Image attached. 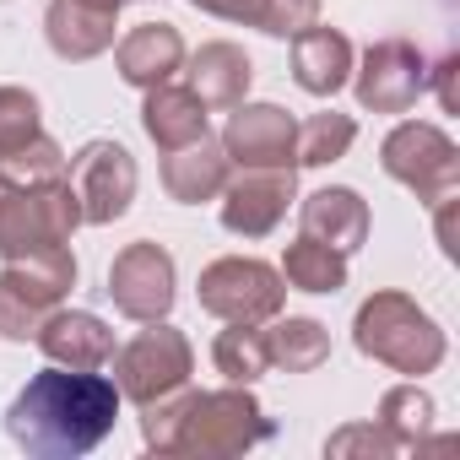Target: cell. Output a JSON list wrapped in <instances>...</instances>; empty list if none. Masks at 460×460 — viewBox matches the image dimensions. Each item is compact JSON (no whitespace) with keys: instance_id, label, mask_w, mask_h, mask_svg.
I'll use <instances>...</instances> for the list:
<instances>
[{"instance_id":"cell-17","label":"cell","mask_w":460,"mask_h":460,"mask_svg":"<svg viewBox=\"0 0 460 460\" xmlns=\"http://www.w3.org/2000/svg\"><path fill=\"white\" fill-rule=\"evenodd\" d=\"M141 125H146V136H152L163 152H173V146H190V141L206 136V103H200L190 87L157 82L152 98H146V109H141Z\"/></svg>"},{"instance_id":"cell-19","label":"cell","mask_w":460,"mask_h":460,"mask_svg":"<svg viewBox=\"0 0 460 460\" xmlns=\"http://www.w3.org/2000/svg\"><path fill=\"white\" fill-rule=\"evenodd\" d=\"M49 44L66 60H93L114 44V12L87 6V0H55L49 6Z\"/></svg>"},{"instance_id":"cell-11","label":"cell","mask_w":460,"mask_h":460,"mask_svg":"<svg viewBox=\"0 0 460 460\" xmlns=\"http://www.w3.org/2000/svg\"><path fill=\"white\" fill-rule=\"evenodd\" d=\"M293 200V168H250L244 179L227 184V200H222V222L227 234H244V239H261L282 222Z\"/></svg>"},{"instance_id":"cell-7","label":"cell","mask_w":460,"mask_h":460,"mask_svg":"<svg viewBox=\"0 0 460 460\" xmlns=\"http://www.w3.org/2000/svg\"><path fill=\"white\" fill-rule=\"evenodd\" d=\"M200 304L234 325H255L282 309V277L261 261H217L200 277Z\"/></svg>"},{"instance_id":"cell-18","label":"cell","mask_w":460,"mask_h":460,"mask_svg":"<svg viewBox=\"0 0 460 460\" xmlns=\"http://www.w3.org/2000/svg\"><path fill=\"white\" fill-rule=\"evenodd\" d=\"M304 234L347 255L368 234V211H363V200L352 190H320V195L304 200Z\"/></svg>"},{"instance_id":"cell-3","label":"cell","mask_w":460,"mask_h":460,"mask_svg":"<svg viewBox=\"0 0 460 460\" xmlns=\"http://www.w3.org/2000/svg\"><path fill=\"white\" fill-rule=\"evenodd\" d=\"M71 282H76V261L66 244L12 255V266L0 271V336L6 341L39 336V325L55 314V304L66 298Z\"/></svg>"},{"instance_id":"cell-27","label":"cell","mask_w":460,"mask_h":460,"mask_svg":"<svg viewBox=\"0 0 460 460\" xmlns=\"http://www.w3.org/2000/svg\"><path fill=\"white\" fill-rule=\"evenodd\" d=\"M266 363H271V358H266V336H261V331H250V325L222 331V341H217V368H222L227 379H244V385H250Z\"/></svg>"},{"instance_id":"cell-10","label":"cell","mask_w":460,"mask_h":460,"mask_svg":"<svg viewBox=\"0 0 460 460\" xmlns=\"http://www.w3.org/2000/svg\"><path fill=\"white\" fill-rule=\"evenodd\" d=\"M109 293H114V304H119L130 320H157V314H168V304H173V261H168V250H157V244H130V250L114 261V271H109Z\"/></svg>"},{"instance_id":"cell-9","label":"cell","mask_w":460,"mask_h":460,"mask_svg":"<svg viewBox=\"0 0 460 460\" xmlns=\"http://www.w3.org/2000/svg\"><path fill=\"white\" fill-rule=\"evenodd\" d=\"M190 374V341L179 331H141L125 352H119V390L141 406L163 401L168 390H179Z\"/></svg>"},{"instance_id":"cell-13","label":"cell","mask_w":460,"mask_h":460,"mask_svg":"<svg viewBox=\"0 0 460 460\" xmlns=\"http://www.w3.org/2000/svg\"><path fill=\"white\" fill-rule=\"evenodd\" d=\"M293 136H298V125L277 103H255V109H239L227 119V157L244 168H293L288 163Z\"/></svg>"},{"instance_id":"cell-21","label":"cell","mask_w":460,"mask_h":460,"mask_svg":"<svg viewBox=\"0 0 460 460\" xmlns=\"http://www.w3.org/2000/svg\"><path fill=\"white\" fill-rule=\"evenodd\" d=\"M163 184H168L173 200L195 206V200H206V195H217V190L227 184V157H222L206 136L190 141V146H173V157L163 163Z\"/></svg>"},{"instance_id":"cell-6","label":"cell","mask_w":460,"mask_h":460,"mask_svg":"<svg viewBox=\"0 0 460 460\" xmlns=\"http://www.w3.org/2000/svg\"><path fill=\"white\" fill-rule=\"evenodd\" d=\"M66 179L82 200V222H114L136 195V163L119 141H87L66 163Z\"/></svg>"},{"instance_id":"cell-20","label":"cell","mask_w":460,"mask_h":460,"mask_svg":"<svg viewBox=\"0 0 460 460\" xmlns=\"http://www.w3.org/2000/svg\"><path fill=\"white\" fill-rule=\"evenodd\" d=\"M190 82H195V98H200V103L234 109V103L250 93V55L234 49V44H206V49L190 60Z\"/></svg>"},{"instance_id":"cell-14","label":"cell","mask_w":460,"mask_h":460,"mask_svg":"<svg viewBox=\"0 0 460 460\" xmlns=\"http://www.w3.org/2000/svg\"><path fill=\"white\" fill-rule=\"evenodd\" d=\"M39 347L55 358V363H71V368H98L114 358V336L98 314H49L39 325Z\"/></svg>"},{"instance_id":"cell-4","label":"cell","mask_w":460,"mask_h":460,"mask_svg":"<svg viewBox=\"0 0 460 460\" xmlns=\"http://www.w3.org/2000/svg\"><path fill=\"white\" fill-rule=\"evenodd\" d=\"M173 428H190L184 438H173V449H244L271 433L250 395H190L173 411H152L146 444H163V433H173Z\"/></svg>"},{"instance_id":"cell-26","label":"cell","mask_w":460,"mask_h":460,"mask_svg":"<svg viewBox=\"0 0 460 460\" xmlns=\"http://www.w3.org/2000/svg\"><path fill=\"white\" fill-rule=\"evenodd\" d=\"M39 136V103L22 87H0V163L17 157Z\"/></svg>"},{"instance_id":"cell-28","label":"cell","mask_w":460,"mask_h":460,"mask_svg":"<svg viewBox=\"0 0 460 460\" xmlns=\"http://www.w3.org/2000/svg\"><path fill=\"white\" fill-rule=\"evenodd\" d=\"M87 6H103V12H119V6H125V0H87Z\"/></svg>"},{"instance_id":"cell-12","label":"cell","mask_w":460,"mask_h":460,"mask_svg":"<svg viewBox=\"0 0 460 460\" xmlns=\"http://www.w3.org/2000/svg\"><path fill=\"white\" fill-rule=\"evenodd\" d=\"M422 82H428L422 55H417L411 44H395V39H390V44L368 49V66H363V76H358V103H363V109H379V114H401V109L417 103Z\"/></svg>"},{"instance_id":"cell-5","label":"cell","mask_w":460,"mask_h":460,"mask_svg":"<svg viewBox=\"0 0 460 460\" xmlns=\"http://www.w3.org/2000/svg\"><path fill=\"white\" fill-rule=\"evenodd\" d=\"M358 347L401 374H422L444 358V336L433 331V320L406 304L401 293H379L358 309Z\"/></svg>"},{"instance_id":"cell-24","label":"cell","mask_w":460,"mask_h":460,"mask_svg":"<svg viewBox=\"0 0 460 460\" xmlns=\"http://www.w3.org/2000/svg\"><path fill=\"white\" fill-rule=\"evenodd\" d=\"M352 136H358V125H352L347 114H314V119L293 136V157H298V163H309V168L336 163V157L352 146Z\"/></svg>"},{"instance_id":"cell-2","label":"cell","mask_w":460,"mask_h":460,"mask_svg":"<svg viewBox=\"0 0 460 460\" xmlns=\"http://www.w3.org/2000/svg\"><path fill=\"white\" fill-rule=\"evenodd\" d=\"M76 222H82V200L71 179L17 184L0 168V255H33V250L66 244Z\"/></svg>"},{"instance_id":"cell-16","label":"cell","mask_w":460,"mask_h":460,"mask_svg":"<svg viewBox=\"0 0 460 460\" xmlns=\"http://www.w3.org/2000/svg\"><path fill=\"white\" fill-rule=\"evenodd\" d=\"M293 71H298V87L304 93L325 98V93H336L347 82L352 44L341 33H331V28H304V33H293Z\"/></svg>"},{"instance_id":"cell-22","label":"cell","mask_w":460,"mask_h":460,"mask_svg":"<svg viewBox=\"0 0 460 460\" xmlns=\"http://www.w3.org/2000/svg\"><path fill=\"white\" fill-rule=\"evenodd\" d=\"M195 6H200V12H211V17H227V22H255V28H266V33L288 39V33H304V28L314 22L320 0H195Z\"/></svg>"},{"instance_id":"cell-1","label":"cell","mask_w":460,"mask_h":460,"mask_svg":"<svg viewBox=\"0 0 460 460\" xmlns=\"http://www.w3.org/2000/svg\"><path fill=\"white\" fill-rule=\"evenodd\" d=\"M119 417V385L93 368H44L12 401L6 428L28 455L66 460L87 455Z\"/></svg>"},{"instance_id":"cell-8","label":"cell","mask_w":460,"mask_h":460,"mask_svg":"<svg viewBox=\"0 0 460 460\" xmlns=\"http://www.w3.org/2000/svg\"><path fill=\"white\" fill-rule=\"evenodd\" d=\"M385 168H390L401 184H411L428 206H444V200L455 195V173H460L449 136L433 130V125H401V130L385 141Z\"/></svg>"},{"instance_id":"cell-25","label":"cell","mask_w":460,"mask_h":460,"mask_svg":"<svg viewBox=\"0 0 460 460\" xmlns=\"http://www.w3.org/2000/svg\"><path fill=\"white\" fill-rule=\"evenodd\" d=\"M325 325L314 320H282L271 336H266V358L271 363H288V368H314L325 358Z\"/></svg>"},{"instance_id":"cell-23","label":"cell","mask_w":460,"mask_h":460,"mask_svg":"<svg viewBox=\"0 0 460 460\" xmlns=\"http://www.w3.org/2000/svg\"><path fill=\"white\" fill-rule=\"evenodd\" d=\"M288 282L304 288V293H336L347 282V261H341V250H331V244H320V239L304 234L288 250Z\"/></svg>"},{"instance_id":"cell-15","label":"cell","mask_w":460,"mask_h":460,"mask_svg":"<svg viewBox=\"0 0 460 460\" xmlns=\"http://www.w3.org/2000/svg\"><path fill=\"white\" fill-rule=\"evenodd\" d=\"M179 60H184V44H179V33H173L168 22H141V28H130L125 44H119V76H125L130 87H157V82H168V76L179 71Z\"/></svg>"}]
</instances>
